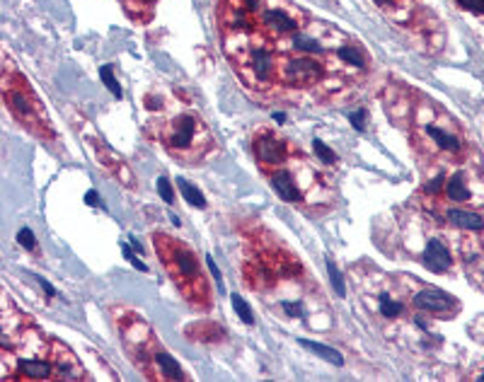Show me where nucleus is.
I'll return each mask as SVG.
<instances>
[{"instance_id": "nucleus-1", "label": "nucleus", "mask_w": 484, "mask_h": 382, "mask_svg": "<svg viewBox=\"0 0 484 382\" xmlns=\"http://www.w3.org/2000/svg\"><path fill=\"white\" fill-rule=\"evenodd\" d=\"M158 138L163 140L165 150L182 163H201L216 148L213 134L204 119L194 111H177L165 116L158 126Z\"/></svg>"}, {"instance_id": "nucleus-2", "label": "nucleus", "mask_w": 484, "mask_h": 382, "mask_svg": "<svg viewBox=\"0 0 484 382\" xmlns=\"http://www.w3.org/2000/svg\"><path fill=\"white\" fill-rule=\"evenodd\" d=\"M153 244L158 249L160 262L165 264L170 278L177 283V288L182 291V295L187 298L192 305L206 307L208 305V286L206 278L199 266V259L192 249L179 239L170 237V235H153Z\"/></svg>"}, {"instance_id": "nucleus-3", "label": "nucleus", "mask_w": 484, "mask_h": 382, "mask_svg": "<svg viewBox=\"0 0 484 382\" xmlns=\"http://www.w3.org/2000/svg\"><path fill=\"white\" fill-rule=\"evenodd\" d=\"M3 97L8 109L15 114V119L22 121L24 129L32 131L37 138L44 140L53 138V126L48 121L46 111H44L42 102L34 95V90L24 80L22 73L12 71V63L10 61H5V71H3Z\"/></svg>"}, {"instance_id": "nucleus-4", "label": "nucleus", "mask_w": 484, "mask_h": 382, "mask_svg": "<svg viewBox=\"0 0 484 382\" xmlns=\"http://www.w3.org/2000/svg\"><path fill=\"white\" fill-rule=\"evenodd\" d=\"M307 17L301 8H296L293 3L286 0H264L262 8L257 10V15L252 17L249 27L257 24L267 37H291V34L301 32L305 27Z\"/></svg>"}, {"instance_id": "nucleus-5", "label": "nucleus", "mask_w": 484, "mask_h": 382, "mask_svg": "<svg viewBox=\"0 0 484 382\" xmlns=\"http://www.w3.org/2000/svg\"><path fill=\"white\" fill-rule=\"evenodd\" d=\"M327 78V68L320 56L307 53H291L278 58V82L293 90H307V87L322 85Z\"/></svg>"}, {"instance_id": "nucleus-6", "label": "nucleus", "mask_w": 484, "mask_h": 382, "mask_svg": "<svg viewBox=\"0 0 484 382\" xmlns=\"http://www.w3.org/2000/svg\"><path fill=\"white\" fill-rule=\"evenodd\" d=\"M244 80H252L254 85H274L278 82V56L271 51L264 39H257L244 48V53L235 56Z\"/></svg>"}, {"instance_id": "nucleus-7", "label": "nucleus", "mask_w": 484, "mask_h": 382, "mask_svg": "<svg viewBox=\"0 0 484 382\" xmlns=\"http://www.w3.org/2000/svg\"><path fill=\"white\" fill-rule=\"evenodd\" d=\"M254 155H257L259 165L278 167L288 160V145L276 134H262L254 138Z\"/></svg>"}, {"instance_id": "nucleus-8", "label": "nucleus", "mask_w": 484, "mask_h": 382, "mask_svg": "<svg viewBox=\"0 0 484 382\" xmlns=\"http://www.w3.org/2000/svg\"><path fill=\"white\" fill-rule=\"evenodd\" d=\"M414 305L419 307V310L424 312H431V315L436 317H451L456 315L458 310V302L453 300L451 295H446L443 291H438V288H422V291L414 295Z\"/></svg>"}, {"instance_id": "nucleus-9", "label": "nucleus", "mask_w": 484, "mask_h": 382, "mask_svg": "<svg viewBox=\"0 0 484 382\" xmlns=\"http://www.w3.org/2000/svg\"><path fill=\"white\" fill-rule=\"evenodd\" d=\"M422 136L427 140H431L441 153H448V155H460L463 153V140L458 134L448 129H441L436 124H424L422 126Z\"/></svg>"}, {"instance_id": "nucleus-10", "label": "nucleus", "mask_w": 484, "mask_h": 382, "mask_svg": "<svg viewBox=\"0 0 484 382\" xmlns=\"http://www.w3.org/2000/svg\"><path fill=\"white\" fill-rule=\"evenodd\" d=\"M53 370H56V375L63 380L82 378V370H80L78 358L63 344H53Z\"/></svg>"}, {"instance_id": "nucleus-11", "label": "nucleus", "mask_w": 484, "mask_h": 382, "mask_svg": "<svg viewBox=\"0 0 484 382\" xmlns=\"http://www.w3.org/2000/svg\"><path fill=\"white\" fill-rule=\"evenodd\" d=\"M424 264L433 273H446L451 269V252L441 239H429L427 249H424Z\"/></svg>"}, {"instance_id": "nucleus-12", "label": "nucleus", "mask_w": 484, "mask_h": 382, "mask_svg": "<svg viewBox=\"0 0 484 382\" xmlns=\"http://www.w3.org/2000/svg\"><path fill=\"white\" fill-rule=\"evenodd\" d=\"M17 375L19 378H32V380H46L53 375V363L39 358H19L17 361Z\"/></svg>"}, {"instance_id": "nucleus-13", "label": "nucleus", "mask_w": 484, "mask_h": 382, "mask_svg": "<svg viewBox=\"0 0 484 382\" xmlns=\"http://www.w3.org/2000/svg\"><path fill=\"white\" fill-rule=\"evenodd\" d=\"M153 365H155V375L163 380H184L187 375L182 373L179 363L168 356L165 351H153Z\"/></svg>"}, {"instance_id": "nucleus-14", "label": "nucleus", "mask_w": 484, "mask_h": 382, "mask_svg": "<svg viewBox=\"0 0 484 382\" xmlns=\"http://www.w3.org/2000/svg\"><path fill=\"white\" fill-rule=\"evenodd\" d=\"M271 187L283 201H301L303 199L301 189L296 187V179L291 177V172H283V170L274 172L271 174Z\"/></svg>"}, {"instance_id": "nucleus-15", "label": "nucleus", "mask_w": 484, "mask_h": 382, "mask_svg": "<svg viewBox=\"0 0 484 382\" xmlns=\"http://www.w3.org/2000/svg\"><path fill=\"white\" fill-rule=\"evenodd\" d=\"M119 3H121V8L126 10V15L134 19V22L143 24V22H150L158 0H119Z\"/></svg>"}, {"instance_id": "nucleus-16", "label": "nucleus", "mask_w": 484, "mask_h": 382, "mask_svg": "<svg viewBox=\"0 0 484 382\" xmlns=\"http://www.w3.org/2000/svg\"><path fill=\"white\" fill-rule=\"evenodd\" d=\"M337 58H339L341 63H346L349 68H356V71H364L366 66H368V61H366V53L361 51L356 44H351V42H341L339 46H337Z\"/></svg>"}, {"instance_id": "nucleus-17", "label": "nucleus", "mask_w": 484, "mask_h": 382, "mask_svg": "<svg viewBox=\"0 0 484 382\" xmlns=\"http://www.w3.org/2000/svg\"><path fill=\"white\" fill-rule=\"evenodd\" d=\"M448 218H451L453 225H458V228H463V230H482L484 228L482 215L475 213V210L453 208V210H448Z\"/></svg>"}, {"instance_id": "nucleus-18", "label": "nucleus", "mask_w": 484, "mask_h": 382, "mask_svg": "<svg viewBox=\"0 0 484 382\" xmlns=\"http://www.w3.org/2000/svg\"><path fill=\"white\" fill-rule=\"evenodd\" d=\"M446 194H448V199H453V201H467V199H470V187H467L465 172H456L451 179H448Z\"/></svg>"}, {"instance_id": "nucleus-19", "label": "nucleus", "mask_w": 484, "mask_h": 382, "mask_svg": "<svg viewBox=\"0 0 484 382\" xmlns=\"http://www.w3.org/2000/svg\"><path fill=\"white\" fill-rule=\"evenodd\" d=\"M301 346H305L307 351H312V354H317L320 358L330 361L332 365H337V368H341L344 365V358H341V354H337L334 349H330V346L325 344H317V341H307V339H301Z\"/></svg>"}, {"instance_id": "nucleus-20", "label": "nucleus", "mask_w": 484, "mask_h": 382, "mask_svg": "<svg viewBox=\"0 0 484 382\" xmlns=\"http://www.w3.org/2000/svg\"><path fill=\"white\" fill-rule=\"evenodd\" d=\"M192 336L199 341H206V344H213V341H223L226 339V331L221 329L218 325H197L192 327Z\"/></svg>"}, {"instance_id": "nucleus-21", "label": "nucleus", "mask_w": 484, "mask_h": 382, "mask_svg": "<svg viewBox=\"0 0 484 382\" xmlns=\"http://www.w3.org/2000/svg\"><path fill=\"white\" fill-rule=\"evenodd\" d=\"M177 187H179V191H182L184 199H187V203L197 206V208H206V199L201 196V191H199L197 187H192V184H189L187 179L179 177V179H177Z\"/></svg>"}, {"instance_id": "nucleus-22", "label": "nucleus", "mask_w": 484, "mask_h": 382, "mask_svg": "<svg viewBox=\"0 0 484 382\" xmlns=\"http://www.w3.org/2000/svg\"><path fill=\"white\" fill-rule=\"evenodd\" d=\"M400 312H402V302L393 300L390 295H380V315L388 317V320H395V317H400Z\"/></svg>"}, {"instance_id": "nucleus-23", "label": "nucleus", "mask_w": 484, "mask_h": 382, "mask_svg": "<svg viewBox=\"0 0 484 382\" xmlns=\"http://www.w3.org/2000/svg\"><path fill=\"white\" fill-rule=\"evenodd\" d=\"M233 307H235V312H237V317L244 322V325H254V315H252V310H249V305L244 302V298L242 295H237V293H233Z\"/></svg>"}, {"instance_id": "nucleus-24", "label": "nucleus", "mask_w": 484, "mask_h": 382, "mask_svg": "<svg viewBox=\"0 0 484 382\" xmlns=\"http://www.w3.org/2000/svg\"><path fill=\"white\" fill-rule=\"evenodd\" d=\"M327 271H330V281H332V286H334L337 295H341V298H344V295H346L344 278H341L339 269H337V266H334V262H330V259H327Z\"/></svg>"}, {"instance_id": "nucleus-25", "label": "nucleus", "mask_w": 484, "mask_h": 382, "mask_svg": "<svg viewBox=\"0 0 484 382\" xmlns=\"http://www.w3.org/2000/svg\"><path fill=\"white\" fill-rule=\"evenodd\" d=\"M100 73H102V82H105V85H107V90H109L114 97H121V87H119V82H116V78H114V71H111V66H105Z\"/></svg>"}, {"instance_id": "nucleus-26", "label": "nucleus", "mask_w": 484, "mask_h": 382, "mask_svg": "<svg viewBox=\"0 0 484 382\" xmlns=\"http://www.w3.org/2000/svg\"><path fill=\"white\" fill-rule=\"evenodd\" d=\"M312 148H315V153H317V158L322 160V163H327V165H334L337 163V155L332 153L330 148H327L325 143H322V140H312Z\"/></svg>"}, {"instance_id": "nucleus-27", "label": "nucleus", "mask_w": 484, "mask_h": 382, "mask_svg": "<svg viewBox=\"0 0 484 382\" xmlns=\"http://www.w3.org/2000/svg\"><path fill=\"white\" fill-rule=\"evenodd\" d=\"M17 242L22 244L24 249H29V252H32L34 247H37V239H34V233L29 228H22L17 233Z\"/></svg>"}, {"instance_id": "nucleus-28", "label": "nucleus", "mask_w": 484, "mask_h": 382, "mask_svg": "<svg viewBox=\"0 0 484 382\" xmlns=\"http://www.w3.org/2000/svg\"><path fill=\"white\" fill-rule=\"evenodd\" d=\"M158 191L163 196L165 203H174V194H172V187H170V179L168 177H160L158 179Z\"/></svg>"}, {"instance_id": "nucleus-29", "label": "nucleus", "mask_w": 484, "mask_h": 382, "mask_svg": "<svg viewBox=\"0 0 484 382\" xmlns=\"http://www.w3.org/2000/svg\"><path fill=\"white\" fill-rule=\"evenodd\" d=\"M378 8L388 10V12H397V10L404 8V0H373Z\"/></svg>"}, {"instance_id": "nucleus-30", "label": "nucleus", "mask_w": 484, "mask_h": 382, "mask_svg": "<svg viewBox=\"0 0 484 382\" xmlns=\"http://www.w3.org/2000/svg\"><path fill=\"white\" fill-rule=\"evenodd\" d=\"M121 249H124V257L129 259V262L134 264V266H138V271H148V266H145L143 262H138V259L134 257V252H131V247H129V244H121Z\"/></svg>"}, {"instance_id": "nucleus-31", "label": "nucleus", "mask_w": 484, "mask_h": 382, "mask_svg": "<svg viewBox=\"0 0 484 382\" xmlns=\"http://www.w3.org/2000/svg\"><path fill=\"white\" fill-rule=\"evenodd\" d=\"M364 111H356V114H351L349 116V121H351V126H354L356 131H364L366 129V124H364Z\"/></svg>"}, {"instance_id": "nucleus-32", "label": "nucleus", "mask_w": 484, "mask_h": 382, "mask_svg": "<svg viewBox=\"0 0 484 382\" xmlns=\"http://www.w3.org/2000/svg\"><path fill=\"white\" fill-rule=\"evenodd\" d=\"M206 264H208V269H211L213 278H216V283H218V291H223V278H221V271H218L216 262H213V259H211V257H208V259H206Z\"/></svg>"}, {"instance_id": "nucleus-33", "label": "nucleus", "mask_w": 484, "mask_h": 382, "mask_svg": "<svg viewBox=\"0 0 484 382\" xmlns=\"http://www.w3.org/2000/svg\"><path fill=\"white\" fill-rule=\"evenodd\" d=\"M283 307H286V312L291 317H301L303 315V305H301V302H293V305H291V302H286Z\"/></svg>"}, {"instance_id": "nucleus-34", "label": "nucleus", "mask_w": 484, "mask_h": 382, "mask_svg": "<svg viewBox=\"0 0 484 382\" xmlns=\"http://www.w3.org/2000/svg\"><path fill=\"white\" fill-rule=\"evenodd\" d=\"M85 203H87V206H97V203H100V196H97V191H87Z\"/></svg>"}, {"instance_id": "nucleus-35", "label": "nucleus", "mask_w": 484, "mask_h": 382, "mask_svg": "<svg viewBox=\"0 0 484 382\" xmlns=\"http://www.w3.org/2000/svg\"><path fill=\"white\" fill-rule=\"evenodd\" d=\"M39 283H42V286H44V291H46L48 295H56V291H53V286H51V283L46 281V278H39Z\"/></svg>"}, {"instance_id": "nucleus-36", "label": "nucleus", "mask_w": 484, "mask_h": 382, "mask_svg": "<svg viewBox=\"0 0 484 382\" xmlns=\"http://www.w3.org/2000/svg\"><path fill=\"white\" fill-rule=\"evenodd\" d=\"M480 380H484V375H480Z\"/></svg>"}]
</instances>
